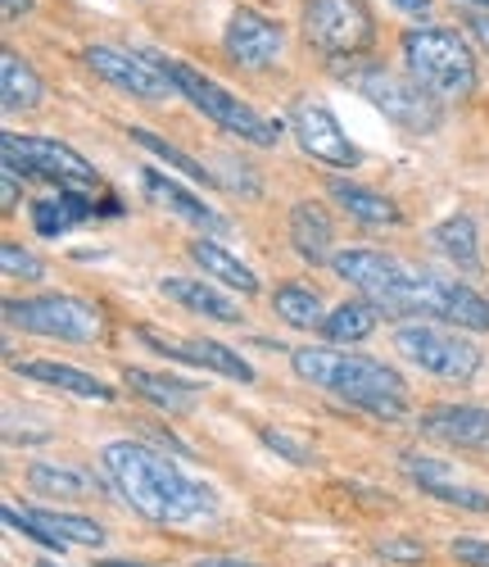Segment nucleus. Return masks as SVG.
Masks as SVG:
<instances>
[{
    "instance_id": "f257e3e1",
    "label": "nucleus",
    "mask_w": 489,
    "mask_h": 567,
    "mask_svg": "<svg viewBox=\"0 0 489 567\" xmlns=\"http://www.w3.org/2000/svg\"><path fill=\"white\" fill-rule=\"evenodd\" d=\"M335 277L372 300L385 318H422V322H454L471 332H489V300L454 277H439L426 268H413L381 250H340L331 259Z\"/></svg>"
},
{
    "instance_id": "f03ea898",
    "label": "nucleus",
    "mask_w": 489,
    "mask_h": 567,
    "mask_svg": "<svg viewBox=\"0 0 489 567\" xmlns=\"http://www.w3.org/2000/svg\"><path fill=\"white\" fill-rule=\"evenodd\" d=\"M101 463H105L110 486L145 517V523L186 527V523H205V517L218 513L214 486L186 477V472L168 454H159L155 445L110 441L101 450Z\"/></svg>"
},
{
    "instance_id": "7ed1b4c3",
    "label": "nucleus",
    "mask_w": 489,
    "mask_h": 567,
    "mask_svg": "<svg viewBox=\"0 0 489 567\" xmlns=\"http://www.w3.org/2000/svg\"><path fill=\"white\" fill-rule=\"evenodd\" d=\"M290 368L300 382L345 400L381 422H404L408 417V386L404 377L372 359V354H345V350H322V346H300L290 350Z\"/></svg>"
},
{
    "instance_id": "20e7f679",
    "label": "nucleus",
    "mask_w": 489,
    "mask_h": 567,
    "mask_svg": "<svg viewBox=\"0 0 489 567\" xmlns=\"http://www.w3.org/2000/svg\"><path fill=\"white\" fill-rule=\"evenodd\" d=\"M399 51H404L408 78L426 86L439 105L476 96V82H480L476 55L467 37H458L454 28H408L399 37Z\"/></svg>"
},
{
    "instance_id": "39448f33",
    "label": "nucleus",
    "mask_w": 489,
    "mask_h": 567,
    "mask_svg": "<svg viewBox=\"0 0 489 567\" xmlns=\"http://www.w3.org/2000/svg\"><path fill=\"white\" fill-rule=\"evenodd\" d=\"M155 60H159V69L173 78L177 96H186L195 110H200L205 118H214L222 132L250 141V146H263V151L281 141V127H277V123H268L259 110H250L240 96H231L227 86H218L214 78H205L200 69H190V64H181V60H168V55H155Z\"/></svg>"
},
{
    "instance_id": "423d86ee",
    "label": "nucleus",
    "mask_w": 489,
    "mask_h": 567,
    "mask_svg": "<svg viewBox=\"0 0 489 567\" xmlns=\"http://www.w3.org/2000/svg\"><path fill=\"white\" fill-rule=\"evenodd\" d=\"M345 82L358 91V96L381 110L399 132H413V136H426L445 123V105H439L426 86H417L408 73H395V69H381V64H367V69H350Z\"/></svg>"
},
{
    "instance_id": "0eeeda50",
    "label": "nucleus",
    "mask_w": 489,
    "mask_h": 567,
    "mask_svg": "<svg viewBox=\"0 0 489 567\" xmlns=\"http://www.w3.org/2000/svg\"><path fill=\"white\" fill-rule=\"evenodd\" d=\"M10 327H23L32 337H51V341H73V346H95L105 341V313L82 296H28V300H6Z\"/></svg>"
},
{
    "instance_id": "6e6552de",
    "label": "nucleus",
    "mask_w": 489,
    "mask_h": 567,
    "mask_svg": "<svg viewBox=\"0 0 489 567\" xmlns=\"http://www.w3.org/2000/svg\"><path fill=\"white\" fill-rule=\"evenodd\" d=\"M0 155H6V173H14V177H41V182L60 186V192L91 196L95 186H101V173L91 168V159H82L73 146H64V141H51V136L6 132V136H0Z\"/></svg>"
},
{
    "instance_id": "1a4fd4ad",
    "label": "nucleus",
    "mask_w": 489,
    "mask_h": 567,
    "mask_svg": "<svg viewBox=\"0 0 489 567\" xmlns=\"http://www.w3.org/2000/svg\"><path fill=\"white\" fill-rule=\"evenodd\" d=\"M304 37L326 60H358L376 41V14L367 0H304Z\"/></svg>"
},
{
    "instance_id": "9d476101",
    "label": "nucleus",
    "mask_w": 489,
    "mask_h": 567,
    "mask_svg": "<svg viewBox=\"0 0 489 567\" xmlns=\"http://www.w3.org/2000/svg\"><path fill=\"white\" fill-rule=\"evenodd\" d=\"M395 350L417 363L422 372H435V377H445V382H471V377L480 372L485 354L458 337L449 322H399L395 327Z\"/></svg>"
},
{
    "instance_id": "9b49d317",
    "label": "nucleus",
    "mask_w": 489,
    "mask_h": 567,
    "mask_svg": "<svg viewBox=\"0 0 489 567\" xmlns=\"http://www.w3.org/2000/svg\"><path fill=\"white\" fill-rule=\"evenodd\" d=\"M82 60H86V69L101 78V82L127 91V96H136V101H168V96H177V86H173V78L159 69L155 51H123V45H86Z\"/></svg>"
},
{
    "instance_id": "f8f14e48",
    "label": "nucleus",
    "mask_w": 489,
    "mask_h": 567,
    "mask_svg": "<svg viewBox=\"0 0 489 567\" xmlns=\"http://www.w3.org/2000/svg\"><path fill=\"white\" fill-rule=\"evenodd\" d=\"M290 132H295V141H300V151L304 155H313L318 164H331V168H354L363 155H358V146L350 141V132L340 127V118L322 105V101H313V96H300L295 105H290Z\"/></svg>"
},
{
    "instance_id": "ddd939ff",
    "label": "nucleus",
    "mask_w": 489,
    "mask_h": 567,
    "mask_svg": "<svg viewBox=\"0 0 489 567\" xmlns=\"http://www.w3.org/2000/svg\"><path fill=\"white\" fill-rule=\"evenodd\" d=\"M136 341L150 346L164 359H177V363H190V368H209L218 377H231V382H254V368L240 359V350H227L222 341L177 337V332H164V327H136Z\"/></svg>"
},
{
    "instance_id": "4468645a",
    "label": "nucleus",
    "mask_w": 489,
    "mask_h": 567,
    "mask_svg": "<svg viewBox=\"0 0 489 567\" xmlns=\"http://www.w3.org/2000/svg\"><path fill=\"white\" fill-rule=\"evenodd\" d=\"M222 45H227L231 64L263 73V69H277L285 55V28L259 10H236L222 32Z\"/></svg>"
},
{
    "instance_id": "2eb2a0df",
    "label": "nucleus",
    "mask_w": 489,
    "mask_h": 567,
    "mask_svg": "<svg viewBox=\"0 0 489 567\" xmlns=\"http://www.w3.org/2000/svg\"><path fill=\"white\" fill-rule=\"evenodd\" d=\"M417 427H422V436H430L439 445L489 454V409H480V404H430L417 417Z\"/></svg>"
},
{
    "instance_id": "dca6fc26",
    "label": "nucleus",
    "mask_w": 489,
    "mask_h": 567,
    "mask_svg": "<svg viewBox=\"0 0 489 567\" xmlns=\"http://www.w3.org/2000/svg\"><path fill=\"white\" fill-rule=\"evenodd\" d=\"M404 472L422 486V495L439 499V504H458L467 513H489V495L480 486H467L445 458H422V454H404Z\"/></svg>"
},
{
    "instance_id": "f3484780",
    "label": "nucleus",
    "mask_w": 489,
    "mask_h": 567,
    "mask_svg": "<svg viewBox=\"0 0 489 567\" xmlns=\"http://www.w3.org/2000/svg\"><path fill=\"white\" fill-rule=\"evenodd\" d=\"M141 186H145V196H150L155 205L173 209L177 218H186V223H195V227H205V231H227V218H222L214 205H205L200 196H190L181 182L164 177L159 168H145V173H141Z\"/></svg>"
},
{
    "instance_id": "a211bd4d",
    "label": "nucleus",
    "mask_w": 489,
    "mask_h": 567,
    "mask_svg": "<svg viewBox=\"0 0 489 567\" xmlns=\"http://www.w3.org/2000/svg\"><path fill=\"white\" fill-rule=\"evenodd\" d=\"M159 291L168 300H177L186 313H200V318H214V322H240L245 318L240 305L231 296H222L214 281H205V277H164Z\"/></svg>"
},
{
    "instance_id": "6ab92c4d",
    "label": "nucleus",
    "mask_w": 489,
    "mask_h": 567,
    "mask_svg": "<svg viewBox=\"0 0 489 567\" xmlns=\"http://www.w3.org/2000/svg\"><path fill=\"white\" fill-rule=\"evenodd\" d=\"M19 377H28V382H45V386H60L77 400H95V404H110L118 391L110 382H101V377H91L82 368H69V363H51V359H32V363H19Z\"/></svg>"
},
{
    "instance_id": "aec40b11",
    "label": "nucleus",
    "mask_w": 489,
    "mask_h": 567,
    "mask_svg": "<svg viewBox=\"0 0 489 567\" xmlns=\"http://www.w3.org/2000/svg\"><path fill=\"white\" fill-rule=\"evenodd\" d=\"M123 386H132L141 400H150L155 409H168V413H190L200 404V391L181 377H164V372H150V368H123Z\"/></svg>"
},
{
    "instance_id": "412c9836",
    "label": "nucleus",
    "mask_w": 489,
    "mask_h": 567,
    "mask_svg": "<svg viewBox=\"0 0 489 567\" xmlns=\"http://www.w3.org/2000/svg\"><path fill=\"white\" fill-rule=\"evenodd\" d=\"M326 192H331V200L345 209L350 218H358V223H367V227H395V223H399V205L389 200V196H381V192H372V186L331 177Z\"/></svg>"
},
{
    "instance_id": "4be33fe9",
    "label": "nucleus",
    "mask_w": 489,
    "mask_h": 567,
    "mask_svg": "<svg viewBox=\"0 0 489 567\" xmlns=\"http://www.w3.org/2000/svg\"><path fill=\"white\" fill-rule=\"evenodd\" d=\"M95 214H101V205H95L91 196H82V192H60V196L32 200V227H37V236H64V231L82 227Z\"/></svg>"
},
{
    "instance_id": "5701e85b",
    "label": "nucleus",
    "mask_w": 489,
    "mask_h": 567,
    "mask_svg": "<svg viewBox=\"0 0 489 567\" xmlns=\"http://www.w3.org/2000/svg\"><path fill=\"white\" fill-rule=\"evenodd\" d=\"M331 241H335V231H331V218H326L322 205L300 200L295 209H290V246L300 250V259H309V264L335 259L331 255Z\"/></svg>"
},
{
    "instance_id": "b1692460",
    "label": "nucleus",
    "mask_w": 489,
    "mask_h": 567,
    "mask_svg": "<svg viewBox=\"0 0 489 567\" xmlns=\"http://www.w3.org/2000/svg\"><path fill=\"white\" fill-rule=\"evenodd\" d=\"M190 259L205 268V277L222 281V287H231V291H240V296H254V291H259L254 268H250V264H240L227 246L209 241V236H200V241H190Z\"/></svg>"
},
{
    "instance_id": "393cba45",
    "label": "nucleus",
    "mask_w": 489,
    "mask_h": 567,
    "mask_svg": "<svg viewBox=\"0 0 489 567\" xmlns=\"http://www.w3.org/2000/svg\"><path fill=\"white\" fill-rule=\"evenodd\" d=\"M430 241H435V250L445 255L458 272H480V241H476L471 214H454L445 223H435L430 227Z\"/></svg>"
},
{
    "instance_id": "a878e982",
    "label": "nucleus",
    "mask_w": 489,
    "mask_h": 567,
    "mask_svg": "<svg viewBox=\"0 0 489 567\" xmlns=\"http://www.w3.org/2000/svg\"><path fill=\"white\" fill-rule=\"evenodd\" d=\"M41 96H45L41 73H37L19 51H6V55H0V101H6V110H10V114H19V110H37Z\"/></svg>"
},
{
    "instance_id": "bb28decb",
    "label": "nucleus",
    "mask_w": 489,
    "mask_h": 567,
    "mask_svg": "<svg viewBox=\"0 0 489 567\" xmlns=\"http://www.w3.org/2000/svg\"><path fill=\"white\" fill-rule=\"evenodd\" d=\"M376 322H381V309L372 300H345V305H335L326 313L322 337L340 341V346H354V341H367L376 332Z\"/></svg>"
},
{
    "instance_id": "cd10ccee",
    "label": "nucleus",
    "mask_w": 489,
    "mask_h": 567,
    "mask_svg": "<svg viewBox=\"0 0 489 567\" xmlns=\"http://www.w3.org/2000/svg\"><path fill=\"white\" fill-rule=\"evenodd\" d=\"M28 486L37 495H55V499H91L95 495V477H86L77 467H60V463H32Z\"/></svg>"
},
{
    "instance_id": "c85d7f7f",
    "label": "nucleus",
    "mask_w": 489,
    "mask_h": 567,
    "mask_svg": "<svg viewBox=\"0 0 489 567\" xmlns=\"http://www.w3.org/2000/svg\"><path fill=\"white\" fill-rule=\"evenodd\" d=\"M32 523H41L45 532H55L64 545H82V549H101L105 545V527L91 523V517L77 513H60V508H28Z\"/></svg>"
},
{
    "instance_id": "c756f323",
    "label": "nucleus",
    "mask_w": 489,
    "mask_h": 567,
    "mask_svg": "<svg viewBox=\"0 0 489 567\" xmlns=\"http://www.w3.org/2000/svg\"><path fill=\"white\" fill-rule=\"evenodd\" d=\"M127 136L136 141V146H141V151H150L155 159H164V164H173V168H177L181 177H190V182H205V186H214V182H218V173H214V168H205L200 159H190L186 151H177V146H168V141H164V136H155L150 127H127Z\"/></svg>"
},
{
    "instance_id": "7c9ffc66",
    "label": "nucleus",
    "mask_w": 489,
    "mask_h": 567,
    "mask_svg": "<svg viewBox=\"0 0 489 567\" xmlns=\"http://www.w3.org/2000/svg\"><path fill=\"white\" fill-rule=\"evenodd\" d=\"M272 309H277V318H281V322L300 327V332H313V327H322V322H326L322 300H318L309 287H281V291L272 296Z\"/></svg>"
},
{
    "instance_id": "2f4dec72",
    "label": "nucleus",
    "mask_w": 489,
    "mask_h": 567,
    "mask_svg": "<svg viewBox=\"0 0 489 567\" xmlns=\"http://www.w3.org/2000/svg\"><path fill=\"white\" fill-rule=\"evenodd\" d=\"M0 268H6V277H23V281H41L45 277V264L32 250H23L19 241L0 246Z\"/></svg>"
},
{
    "instance_id": "473e14b6",
    "label": "nucleus",
    "mask_w": 489,
    "mask_h": 567,
    "mask_svg": "<svg viewBox=\"0 0 489 567\" xmlns=\"http://www.w3.org/2000/svg\"><path fill=\"white\" fill-rule=\"evenodd\" d=\"M259 441H263L268 450H277V454H285L290 463H300V467H309V463L318 458L309 441H300V436H290V432H281V427H263V432H259Z\"/></svg>"
},
{
    "instance_id": "72a5a7b5",
    "label": "nucleus",
    "mask_w": 489,
    "mask_h": 567,
    "mask_svg": "<svg viewBox=\"0 0 489 567\" xmlns=\"http://www.w3.org/2000/svg\"><path fill=\"white\" fill-rule=\"evenodd\" d=\"M6 527H14L19 536H28V540H37V545H45V549H60V554L69 549V545H64L55 532H45L41 523H32V517H28V508H14V504H6Z\"/></svg>"
},
{
    "instance_id": "f704fd0d",
    "label": "nucleus",
    "mask_w": 489,
    "mask_h": 567,
    "mask_svg": "<svg viewBox=\"0 0 489 567\" xmlns=\"http://www.w3.org/2000/svg\"><path fill=\"white\" fill-rule=\"evenodd\" d=\"M449 554H454L462 567H489V545H485V540L462 536V540H454V545H449Z\"/></svg>"
},
{
    "instance_id": "c9c22d12",
    "label": "nucleus",
    "mask_w": 489,
    "mask_h": 567,
    "mask_svg": "<svg viewBox=\"0 0 489 567\" xmlns=\"http://www.w3.org/2000/svg\"><path fill=\"white\" fill-rule=\"evenodd\" d=\"M376 554L381 558H395V563H417L422 558V545H413V540H385V545H376Z\"/></svg>"
},
{
    "instance_id": "e433bc0d",
    "label": "nucleus",
    "mask_w": 489,
    "mask_h": 567,
    "mask_svg": "<svg viewBox=\"0 0 489 567\" xmlns=\"http://www.w3.org/2000/svg\"><path fill=\"white\" fill-rule=\"evenodd\" d=\"M467 28H471V37L485 45V51H489V10H471L467 14Z\"/></svg>"
},
{
    "instance_id": "4c0bfd02",
    "label": "nucleus",
    "mask_w": 489,
    "mask_h": 567,
    "mask_svg": "<svg viewBox=\"0 0 489 567\" xmlns=\"http://www.w3.org/2000/svg\"><path fill=\"white\" fill-rule=\"evenodd\" d=\"M23 14H32V0H0V19L6 23H19Z\"/></svg>"
},
{
    "instance_id": "58836bf2",
    "label": "nucleus",
    "mask_w": 489,
    "mask_h": 567,
    "mask_svg": "<svg viewBox=\"0 0 489 567\" xmlns=\"http://www.w3.org/2000/svg\"><path fill=\"white\" fill-rule=\"evenodd\" d=\"M0 205H6V214L19 209V182H14V173H6V182H0Z\"/></svg>"
},
{
    "instance_id": "ea45409f",
    "label": "nucleus",
    "mask_w": 489,
    "mask_h": 567,
    "mask_svg": "<svg viewBox=\"0 0 489 567\" xmlns=\"http://www.w3.org/2000/svg\"><path fill=\"white\" fill-rule=\"evenodd\" d=\"M395 10H404V14H413V19H426L430 14V0H389Z\"/></svg>"
},
{
    "instance_id": "a19ab883",
    "label": "nucleus",
    "mask_w": 489,
    "mask_h": 567,
    "mask_svg": "<svg viewBox=\"0 0 489 567\" xmlns=\"http://www.w3.org/2000/svg\"><path fill=\"white\" fill-rule=\"evenodd\" d=\"M195 567H254V563H240V558H200Z\"/></svg>"
},
{
    "instance_id": "79ce46f5",
    "label": "nucleus",
    "mask_w": 489,
    "mask_h": 567,
    "mask_svg": "<svg viewBox=\"0 0 489 567\" xmlns=\"http://www.w3.org/2000/svg\"><path fill=\"white\" fill-rule=\"evenodd\" d=\"M101 567H150V563H114V558H110V563H101Z\"/></svg>"
},
{
    "instance_id": "37998d69",
    "label": "nucleus",
    "mask_w": 489,
    "mask_h": 567,
    "mask_svg": "<svg viewBox=\"0 0 489 567\" xmlns=\"http://www.w3.org/2000/svg\"><path fill=\"white\" fill-rule=\"evenodd\" d=\"M467 6H476V10H489V0H467Z\"/></svg>"
},
{
    "instance_id": "c03bdc74",
    "label": "nucleus",
    "mask_w": 489,
    "mask_h": 567,
    "mask_svg": "<svg viewBox=\"0 0 489 567\" xmlns=\"http://www.w3.org/2000/svg\"><path fill=\"white\" fill-rule=\"evenodd\" d=\"M37 567H60V563H45V558H41V563H37Z\"/></svg>"
}]
</instances>
